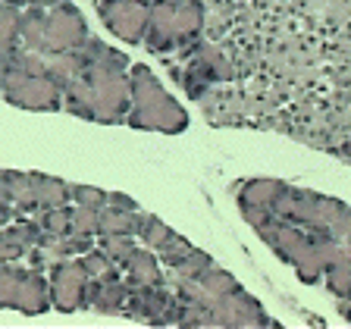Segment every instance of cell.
I'll return each instance as SVG.
<instances>
[{"mask_svg": "<svg viewBox=\"0 0 351 329\" xmlns=\"http://www.w3.org/2000/svg\"><path fill=\"white\" fill-rule=\"evenodd\" d=\"M254 229H257V235L276 251L279 260L292 263L295 273H298L304 282L323 279L326 267H332V263L345 254V248L332 235H311L301 226H295L289 219H279V217L263 219L261 226H254Z\"/></svg>", "mask_w": 351, "mask_h": 329, "instance_id": "cell-1", "label": "cell"}, {"mask_svg": "<svg viewBox=\"0 0 351 329\" xmlns=\"http://www.w3.org/2000/svg\"><path fill=\"white\" fill-rule=\"evenodd\" d=\"M129 97L132 103L125 113L129 129L163 132V135H179L189 129L185 107L160 85V79L145 63L129 66Z\"/></svg>", "mask_w": 351, "mask_h": 329, "instance_id": "cell-2", "label": "cell"}, {"mask_svg": "<svg viewBox=\"0 0 351 329\" xmlns=\"http://www.w3.org/2000/svg\"><path fill=\"white\" fill-rule=\"evenodd\" d=\"M82 79H85L88 97H91V119L95 123H125V113H129V69H119V66H85L82 69Z\"/></svg>", "mask_w": 351, "mask_h": 329, "instance_id": "cell-3", "label": "cell"}, {"mask_svg": "<svg viewBox=\"0 0 351 329\" xmlns=\"http://www.w3.org/2000/svg\"><path fill=\"white\" fill-rule=\"evenodd\" d=\"M0 95L7 103L19 110H38V113H53L63 103V91L53 85L47 75L25 73L19 66H3V82H0Z\"/></svg>", "mask_w": 351, "mask_h": 329, "instance_id": "cell-4", "label": "cell"}, {"mask_svg": "<svg viewBox=\"0 0 351 329\" xmlns=\"http://www.w3.org/2000/svg\"><path fill=\"white\" fill-rule=\"evenodd\" d=\"M88 41V22L79 7H73L69 0L53 3L44 10V44L41 53H63V51H79Z\"/></svg>", "mask_w": 351, "mask_h": 329, "instance_id": "cell-5", "label": "cell"}, {"mask_svg": "<svg viewBox=\"0 0 351 329\" xmlns=\"http://www.w3.org/2000/svg\"><path fill=\"white\" fill-rule=\"evenodd\" d=\"M123 317L154 323V326L176 323V317H179V298L169 295L163 289V282L160 285H129V298H125Z\"/></svg>", "mask_w": 351, "mask_h": 329, "instance_id": "cell-6", "label": "cell"}, {"mask_svg": "<svg viewBox=\"0 0 351 329\" xmlns=\"http://www.w3.org/2000/svg\"><path fill=\"white\" fill-rule=\"evenodd\" d=\"M151 0H97V16L119 41L138 44L147 29Z\"/></svg>", "mask_w": 351, "mask_h": 329, "instance_id": "cell-7", "label": "cell"}, {"mask_svg": "<svg viewBox=\"0 0 351 329\" xmlns=\"http://www.w3.org/2000/svg\"><path fill=\"white\" fill-rule=\"evenodd\" d=\"M51 307H57L60 314H75L79 307H85V289H88V273L82 270L79 257H66L51 267Z\"/></svg>", "mask_w": 351, "mask_h": 329, "instance_id": "cell-8", "label": "cell"}, {"mask_svg": "<svg viewBox=\"0 0 351 329\" xmlns=\"http://www.w3.org/2000/svg\"><path fill=\"white\" fill-rule=\"evenodd\" d=\"M207 310H210V323H217V326H257V323L270 326L273 323L241 285L235 292L223 295V298H213Z\"/></svg>", "mask_w": 351, "mask_h": 329, "instance_id": "cell-9", "label": "cell"}, {"mask_svg": "<svg viewBox=\"0 0 351 329\" xmlns=\"http://www.w3.org/2000/svg\"><path fill=\"white\" fill-rule=\"evenodd\" d=\"M282 179H248L239 188V210L251 226H261L263 219L273 217V204L282 195Z\"/></svg>", "mask_w": 351, "mask_h": 329, "instance_id": "cell-10", "label": "cell"}, {"mask_svg": "<svg viewBox=\"0 0 351 329\" xmlns=\"http://www.w3.org/2000/svg\"><path fill=\"white\" fill-rule=\"evenodd\" d=\"M51 307V282L44 276V270L35 267H25L16 285V298H13V310L25 317H38Z\"/></svg>", "mask_w": 351, "mask_h": 329, "instance_id": "cell-11", "label": "cell"}, {"mask_svg": "<svg viewBox=\"0 0 351 329\" xmlns=\"http://www.w3.org/2000/svg\"><path fill=\"white\" fill-rule=\"evenodd\" d=\"M125 298H129V282L125 279H88L85 289V307L97 310V314H119L123 317Z\"/></svg>", "mask_w": 351, "mask_h": 329, "instance_id": "cell-12", "label": "cell"}, {"mask_svg": "<svg viewBox=\"0 0 351 329\" xmlns=\"http://www.w3.org/2000/svg\"><path fill=\"white\" fill-rule=\"evenodd\" d=\"M3 182H7V195H10V207H13V219H16V217H29V213H38L35 182H32V173H16V169H3Z\"/></svg>", "mask_w": 351, "mask_h": 329, "instance_id": "cell-13", "label": "cell"}, {"mask_svg": "<svg viewBox=\"0 0 351 329\" xmlns=\"http://www.w3.org/2000/svg\"><path fill=\"white\" fill-rule=\"evenodd\" d=\"M125 270V282L129 285H160V263H157V254L151 248H135L123 263Z\"/></svg>", "mask_w": 351, "mask_h": 329, "instance_id": "cell-14", "label": "cell"}, {"mask_svg": "<svg viewBox=\"0 0 351 329\" xmlns=\"http://www.w3.org/2000/svg\"><path fill=\"white\" fill-rule=\"evenodd\" d=\"M141 210H117V207H101L97 213V235H138Z\"/></svg>", "mask_w": 351, "mask_h": 329, "instance_id": "cell-15", "label": "cell"}, {"mask_svg": "<svg viewBox=\"0 0 351 329\" xmlns=\"http://www.w3.org/2000/svg\"><path fill=\"white\" fill-rule=\"evenodd\" d=\"M32 182H35V201L38 210H47V207H60L69 201V185L57 175H44V173H32Z\"/></svg>", "mask_w": 351, "mask_h": 329, "instance_id": "cell-16", "label": "cell"}, {"mask_svg": "<svg viewBox=\"0 0 351 329\" xmlns=\"http://www.w3.org/2000/svg\"><path fill=\"white\" fill-rule=\"evenodd\" d=\"M195 73H201L204 82H223V79H232V66L226 63V57L217 47L201 44L195 53Z\"/></svg>", "mask_w": 351, "mask_h": 329, "instance_id": "cell-17", "label": "cell"}, {"mask_svg": "<svg viewBox=\"0 0 351 329\" xmlns=\"http://www.w3.org/2000/svg\"><path fill=\"white\" fill-rule=\"evenodd\" d=\"M195 282L204 289L210 298H223V295L235 292L239 289V282H235V276L229 270H223V267H217V263H210L204 273H197Z\"/></svg>", "mask_w": 351, "mask_h": 329, "instance_id": "cell-18", "label": "cell"}, {"mask_svg": "<svg viewBox=\"0 0 351 329\" xmlns=\"http://www.w3.org/2000/svg\"><path fill=\"white\" fill-rule=\"evenodd\" d=\"M82 270L88 273V279H117L119 276V263H113L101 248H91L79 257Z\"/></svg>", "mask_w": 351, "mask_h": 329, "instance_id": "cell-19", "label": "cell"}, {"mask_svg": "<svg viewBox=\"0 0 351 329\" xmlns=\"http://www.w3.org/2000/svg\"><path fill=\"white\" fill-rule=\"evenodd\" d=\"M19 10L13 3L0 0V57L7 60V53L16 47V32H19Z\"/></svg>", "mask_w": 351, "mask_h": 329, "instance_id": "cell-20", "label": "cell"}, {"mask_svg": "<svg viewBox=\"0 0 351 329\" xmlns=\"http://www.w3.org/2000/svg\"><path fill=\"white\" fill-rule=\"evenodd\" d=\"M323 279H326L329 292L339 295V298H345V295L351 292V251H345V254L339 257L332 267H326Z\"/></svg>", "mask_w": 351, "mask_h": 329, "instance_id": "cell-21", "label": "cell"}, {"mask_svg": "<svg viewBox=\"0 0 351 329\" xmlns=\"http://www.w3.org/2000/svg\"><path fill=\"white\" fill-rule=\"evenodd\" d=\"M173 235V229L163 223V219H157V217H151V213H141V226H138V239L145 241V248H151V251H157L163 245V241Z\"/></svg>", "mask_w": 351, "mask_h": 329, "instance_id": "cell-22", "label": "cell"}, {"mask_svg": "<svg viewBox=\"0 0 351 329\" xmlns=\"http://www.w3.org/2000/svg\"><path fill=\"white\" fill-rule=\"evenodd\" d=\"M69 204H60V207H47V210H38V226L41 232H51V235H66L69 232Z\"/></svg>", "mask_w": 351, "mask_h": 329, "instance_id": "cell-23", "label": "cell"}, {"mask_svg": "<svg viewBox=\"0 0 351 329\" xmlns=\"http://www.w3.org/2000/svg\"><path fill=\"white\" fill-rule=\"evenodd\" d=\"M101 251L113 263H119V267H123L125 257L135 251V235H101Z\"/></svg>", "mask_w": 351, "mask_h": 329, "instance_id": "cell-24", "label": "cell"}, {"mask_svg": "<svg viewBox=\"0 0 351 329\" xmlns=\"http://www.w3.org/2000/svg\"><path fill=\"white\" fill-rule=\"evenodd\" d=\"M22 270H25V267H19V263H0V310H3V307H13L16 285H19Z\"/></svg>", "mask_w": 351, "mask_h": 329, "instance_id": "cell-25", "label": "cell"}, {"mask_svg": "<svg viewBox=\"0 0 351 329\" xmlns=\"http://www.w3.org/2000/svg\"><path fill=\"white\" fill-rule=\"evenodd\" d=\"M97 213H101V207H85V204H75L73 210H69V232L97 235Z\"/></svg>", "mask_w": 351, "mask_h": 329, "instance_id": "cell-26", "label": "cell"}, {"mask_svg": "<svg viewBox=\"0 0 351 329\" xmlns=\"http://www.w3.org/2000/svg\"><path fill=\"white\" fill-rule=\"evenodd\" d=\"M191 251H195V248H191L189 241H185L182 235L173 232V235H169V239L160 245V248H157V260L167 263V267H176V263H182L185 257L191 254Z\"/></svg>", "mask_w": 351, "mask_h": 329, "instance_id": "cell-27", "label": "cell"}, {"mask_svg": "<svg viewBox=\"0 0 351 329\" xmlns=\"http://www.w3.org/2000/svg\"><path fill=\"white\" fill-rule=\"evenodd\" d=\"M210 263H213L210 254H204V251L195 248L182 263H176V267H173V276H176V279H195L197 273H204Z\"/></svg>", "mask_w": 351, "mask_h": 329, "instance_id": "cell-28", "label": "cell"}, {"mask_svg": "<svg viewBox=\"0 0 351 329\" xmlns=\"http://www.w3.org/2000/svg\"><path fill=\"white\" fill-rule=\"evenodd\" d=\"M69 197L75 204H85V207H104L107 204V191L95 188V185H69Z\"/></svg>", "mask_w": 351, "mask_h": 329, "instance_id": "cell-29", "label": "cell"}, {"mask_svg": "<svg viewBox=\"0 0 351 329\" xmlns=\"http://www.w3.org/2000/svg\"><path fill=\"white\" fill-rule=\"evenodd\" d=\"M107 207H117V210H141L138 207V201L135 197H129V195H123V191H107Z\"/></svg>", "mask_w": 351, "mask_h": 329, "instance_id": "cell-30", "label": "cell"}, {"mask_svg": "<svg viewBox=\"0 0 351 329\" xmlns=\"http://www.w3.org/2000/svg\"><path fill=\"white\" fill-rule=\"evenodd\" d=\"M10 219H13V207H10V204H0V229L7 226Z\"/></svg>", "mask_w": 351, "mask_h": 329, "instance_id": "cell-31", "label": "cell"}, {"mask_svg": "<svg viewBox=\"0 0 351 329\" xmlns=\"http://www.w3.org/2000/svg\"><path fill=\"white\" fill-rule=\"evenodd\" d=\"M53 3H63V0H25V7H53Z\"/></svg>", "mask_w": 351, "mask_h": 329, "instance_id": "cell-32", "label": "cell"}, {"mask_svg": "<svg viewBox=\"0 0 351 329\" xmlns=\"http://www.w3.org/2000/svg\"><path fill=\"white\" fill-rule=\"evenodd\" d=\"M3 3H13V7H25V0H3Z\"/></svg>", "mask_w": 351, "mask_h": 329, "instance_id": "cell-33", "label": "cell"}, {"mask_svg": "<svg viewBox=\"0 0 351 329\" xmlns=\"http://www.w3.org/2000/svg\"><path fill=\"white\" fill-rule=\"evenodd\" d=\"M342 154H345V157H348V160H351V141H348V145L342 147Z\"/></svg>", "mask_w": 351, "mask_h": 329, "instance_id": "cell-34", "label": "cell"}, {"mask_svg": "<svg viewBox=\"0 0 351 329\" xmlns=\"http://www.w3.org/2000/svg\"><path fill=\"white\" fill-rule=\"evenodd\" d=\"M3 66L7 63H3V57H0V82H3Z\"/></svg>", "mask_w": 351, "mask_h": 329, "instance_id": "cell-35", "label": "cell"}, {"mask_svg": "<svg viewBox=\"0 0 351 329\" xmlns=\"http://www.w3.org/2000/svg\"><path fill=\"white\" fill-rule=\"evenodd\" d=\"M173 3H182V0H173Z\"/></svg>", "mask_w": 351, "mask_h": 329, "instance_id": "cell-36", "label": "cell"}]
</instances>
